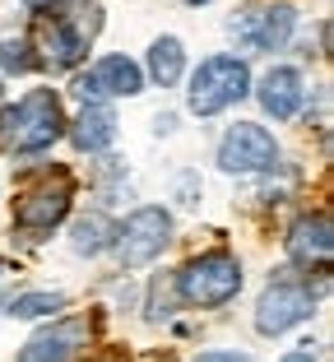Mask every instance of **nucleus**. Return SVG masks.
Here are the masks:
<instances>
[{
	"instance_id": "3",
	"label": "nucleus",
	"mask_w": 334,
	"mask_h": 362,
	"mask_svg": "<svg viewBox=\"0 0 334 362\" xmlns=\"http://www.w3.org/2000/svg\"><path fill=\"white\" fill-rule=\"evenodd\" d=\"M102 28H107L102 0H70L61 10L37 14V28H32L28 37H32V47H37V56H42V70L70 75V70H79V65L88 61V52H93Z\"/></svg>"
},
{
	"instance_id": "9",
	"label": "nucleus",
	"mask_w": 334,
	"mask_h": 362,
	"mask_svg": "<svg viewBox=\"0 0 334 362\" xmlns=\"http://www.w3.org/2000/svg\"><path fill=\"white\" fill-rule=\"evenodd\" d=\"M214 168L223 177H237V181L274 177L283 168V144L260 121H232L214 144Z\"/></svg>"
},
{
	"instance_id": "5",
	"label": "nucleus",
	"mask_w": 334,
	"mask_h": 362,
	"mask_svg": "<svg viewBox=\"0 0 334 362\" xmlns=\"http://www.w3.org/2000/svg\"><path fill=\"white\" fill-rule=\"evenodd\" d=\"M321 288H311V274H302V269H274L270 279H265V288H260L256 298V311H251V325H256L260 339H283V334L302 330V325H311L316 311H321Z\"/></svg>"
},
{
	"instance_id": "7",
	"label": "nucleus",
	"mask_w": 334,
	"mask_h": 362,
	"mask_svg": "<svg viewBox=\"0 0 334 362\" xmlns=\"http://www.w3.org/2000/svg\"><path fill=\"white\" fill-rule=\"evenodd\" d=\"M172 242H177L172 209L167 204H135L126 218H117V237H112L107 256H117L121 274H135V269L158 265Z\"/></svg>"
},
{
	"instance_id": "26",
	"label": "nucleus",
	"mask_w": 334,
	"mask_h": 362,
	"mask_svg": "<svg viewBox=\"0 0 334 362\" xmlns=\"http://www.w3.org/2000/svg\"><path fill=\"white\" fill-rule=\"evenodd\" d=\"M0 103H5V79H0Z\"/></svg>"
},
{
	"instance_id": "1",
	"label": "nucleus",
	"mask_w": 334,
	"mask_h": 362,
	"mask_svg": "<svg viewBox=\"0 0 334 362\" xmlns=\"http://www.w3.org/2000/svg\"><path fill=\"white\" fill-rule=\"evenodd\" d=\"M75 195L79 181L70 168L61 163H37L32 172L19 177V195H14V218H10V237L19 242H47L52 233H61L65 218L75 214Z\"/></svg>"
},
{
	"instance_id": "14",
	"label": "nucleus",
	"mask_w": 334,
	"mask_h": 362,
	"mask_svg": "<svg viewBox=\"0 0 334 362\" xmlns=\"http://www.w3.org/2000/svg\"><path fill=\"white\" fill-rule=\"evenodd\" d=\"M117 135H121V121H117V107L112 103H79V112L65 121V139H70L75 153H84V158L112 153Z\"/></svg>"
},
{
	"instance_id": "6",
	"label": "nucleus",
	"mask_w": 334,
	"mask_h": 362,
	"mask_svg": "<svg viewBox=\"0 0 334 362\" xmlns=\"http://www.w3.org/2000/svg\"><path fill=\"white\" fill-rule=\"evenodd\" d=\"M251 56L241 52H214V56H200V65H186V112L200 121L209 117H223L227 107H237L251 98Z\"/></svg>"
},
{
	"instance_id": "17",
	"label": "nucleus",
	"mask_w": 334,
	"mask_h": 362,
	"mask_svg": "<svg viewBox=\"0 0 334 362\" xmlns=\"http://www.w3.org/2000/svg\"><path fill=\"white\" fill-rule=\"evenodd\" d=\"M65 307H70V293L65 288H19V293H5L0 316L5 320H47Z\"/></svg>"
},
{
	"instance_id": "20",
	"label": "nucleus",
	"mask_w": 334,
	"mask_h": 362,
	"mask_svg": "<svg viewBox=\"0 0 334 362\" xmlns=\"http://www.w3.org/2000/svg\"><path fill=\"white\" fill-rule=\"evenodd\" d=\"M200 195H205V177L195 168H177L172 172V200L181 209H200Z\"/></svg>"
},
{
	"instance_id": "22",
	"label": "nucleus",
	"mask_w": 334,
	"mask_h": 362,
	"mask_svg": "<svg viewBox=\"0 0 334 362\" xmlns=\"http://www.w3.org/2000/svg\"><path fill=\"white\" fill-rule=\"evenodd\" d=\"M279 362H325V358H321V353H316V344L306 339V344H297V349H288V353H283Z\"/></svg>"
},
{
	"instance_id": "12",
	"label": "nucleus",
	"mask_w": 334,
	"mask_h": 362,
	"mask_svg": "<svg viewBox=\"0 0 334 362\" xmlns=\"http://www.w3.org/2000/svg\"><path fill=\"white\" fill-rule=\"evenodd\" d=\"M251 98L260 103V112L279 126L297 121L306 112V98H311V84H306V70L292 61H274L265 65L256 79H251Z\"/></svg>"
},
{
	"instance_id": "2",
	"label": "nucleus",
	"mask_w": 334,
	"mask_h": 362,
	"mask_svg": "<svg viewBox=\"0 0 334 362\" xmlns=\"http://www.w3.org/2000/svg\"><path fill=\"white\" fill-rule=\"evenodd\" d=\"M65 98L61 88H28L14 103H0V153L14 163L42 158L65 139Z\"/></svg>"
},
{
	"instance_id": "18",
	"label": "nucleus",
	"mask_w": 334,
	"mask_h": 362,
	"mask_svg": "<svg viewBox=\"0 0 334 362\" xmlns=\"http://www.w3.org/2000/svg\"><path fill=\"white\" fill-rule=\"evenodd\" d=\"M42 70V56L28 33H5L0 37V79H28Z\"/></svg>"
},
{
	"instance_id": "23",
	"label": "nucleus",
	"mask_w": 334,
	"mask_h": 362,
	"mask_svg": "<svg viewBox=\"0 0 334 362\" xmlns=\"http://www.w3.org/2000/svg\"><path fill=\"white\" fill-rule=\"evenodd\" d=\"M149 126H153V135H158V139H167V135H177V112H158V117H153V121H149Z\"/></svg>"
},
{
	"instance_id": "15",
	"label": "nucleus",
	"mask_w": 334,
	"mask_h": 362,
	"mask_svg": "<svg viewBox=\"0 0 334 362\" xmlns=\"http://www.w3.org/2000/svg\"><path fill=\"white\" fill-rule=\"evenodd\" d=\"M70 223V256H79V260H97V256H107L112 251V237H117V218H112L102 204L97 209H84V214H75V218H65Z\"/></svg>"
},
{
	"instance_id": "13",
	"label": "nucleus",
	"mask_w": 334,
	"mask_h": 362,
	"mask_svg": "<svg viewBox=\"0 0 334 362\" xmlns=\"http://www.w3.org/2000/svg\"><path fill=\"white\" fill-rule=\"evenodd\" d=\"M283 256H288L292 269L302 274H330V256H334V228L325 209H302L288 223V237H283Z\"/></svg>"
},
{
	"instance_id": "10",
	"label": "nucleus",
	"mask_w": 334,
	"mask_h": 362,
	"mask_svg": "<svg viewBox=\"0 0 334 362\" xmlns=\"http://www.w3.org/2000/svg\"><path fill=\"white\" fill-rule=\"evenodd\" d=\"M144 88H149L144 65L126 52H102L70 70V93L79 103H121V98H140Z\"/></svg>"
},
{
	"instance_id": "11",
	"label": "nucleus",
	"mask_w": 334,
	"mask_h": 362,
	"mask_svg": "<svg viewBox=\"0 0 334 362\" xmlns=\"http://www.w3.org/2000/svg\"><path fill=\"white\" fill-rule=\"evenodd\" d=\"M97 334V316H88V311H56V316H47L37 330L23 339V349L14 353V362H79L88 353V344H93Z\"/></svg>"
},
{
	"instance_id": "24",
	"label": "nucleus",
	"mask_w": 334,
	"mask_h": 362,
	"mask_svg": "<svg viewBox=\"0 0 334 362\" xmlns=\"http://www.w3.org/2000/svg\"><path fill=\"white\" fill-rule=\"evenodd\" d=\"M61 5H70V0H23V10L37 19V14H47V10H61Z\"/></svg>"
},
{
	"instance_id": "21",
	"label": "nucleus",
	"mask_w": 334,
	"mask_h": 362,
	"mask_svg": "<svg viewBox=\"0 0 334 362\" xmlns=\"http://www.w3.org/2000/svg\"><path fill=\"white\" fill-rule=\"evenodd\" d=\"M186 362H256L246 349H200V353H191Z\"/></svg>"
},
{
	"instance_id": "8",
	"label": "nucleus",
	"mask_w": 334,
	"mask_h": 362,
	"mask_svg": "<svg viewBox=\"0 0 334 362\" xmlns=\"http://www.w3.org/2000/svg\"><path fill=\"white\" fill-rule=\"evenodd\" d=\"M297 23H302V14H297L292 0H251V5L232 10V19L223 28L241 56H274L292 47Z\"/></svg>"
},
{
	"instance_id": "19",
	"label": "nucleus",
	"mask_w": 334,
	"mask_h": 362,
	"mask_svg": "<svg viewBox=\"0 0 334 362\" xmlns=\"http://www.w3.org/2000/svg\"><path fill=\"white\" fill-rule=\"evenodd\" d=\"M144 320H153V325H162V320H172L181 307V298H177V288H172V274H153L149 279V293H144Z\"/></svg>"
},
{
	"instance_id": "16",
	"label": "nucleus",
	"mask_w": 334,
	"mask_h": 362,
	"mask_svg": "<svg viewBox=\"0 0 334 362\" xmlns=\"http://www.w3.org/2000/svg\"><path fill=\"white\" fill-rule=\"evenodd\" d=\"M144 79L149 84H158V88H177L186 79V42L177 37V33H158L149 42V52H144Z\"/></svg>"
},
{
	"instance_id": "4",
	"label": "nucleus",
	"mask_w": 334,
	"mask_h": 362,
	"mask_svg": "<svg viewBox=\"0 0 334 362\" xmlns=\"http://www.w3.org/2000/svg\"><path fill=\"white\" fill-rule=\"evenodd\" d=\"M172 288L186 311H223L241 298L246 265L232 246H209V251H195L181 269H172Z\"/></svg>"
},
{
	"instance_id": "25",
	"label": "nucleus",
	"mask_w": 334,
	"mask_h": 362,
	"mask_svg": "<svg viewBox=\"0 0 334 362\" xmlns=\"http://www.w3.org/2000/svg\"><path fill=\"white\" fill-rule=\"evenodd\" d=\"M181 5H191V10H200V5H209V0H181Z\"/></svg>"
}]
</instances>
